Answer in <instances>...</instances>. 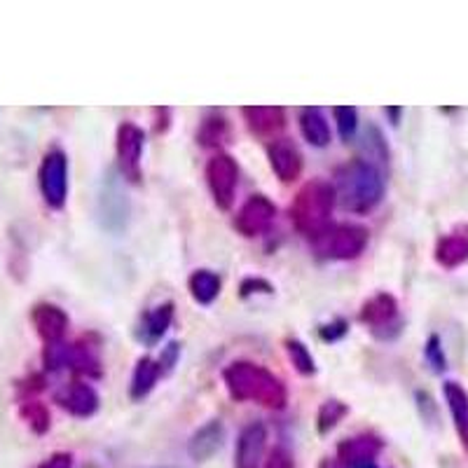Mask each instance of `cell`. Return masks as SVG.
Listing matches in <instances>:
<instances>
[{
  "label": "cell",
  "mask_w": 468,
  "mask_h": 468,
  "mask_svg": "<svg viewBox=\"0 0 468 468\" xmlns=\"http://www.w3.org/2000/svg\"><path fill=\"white\" fill-rule=\"evenodd\" d=\"M223 382L229 399L237 403H256L267 410H283L288 388L282 378L253 361H232L223 370Z\"/></svg>",
  "instance_id": "6da1fadb"
},
{
  "label": "cell",
  "mask_w": 468,
  "mask_h": 468,
  "mask_svg": "<svg viewBox=\"0 0 468 468\" xmlns=\"http://www.w3.org/2000/svg\"><path fill=\"white\" fill-rule=\"evenodd\" d=\"M335 202L349 213H370L384 199L387 181L378 165L370 160H351L337 166L333 176Z\"/></svg>",
  "instance_id": "7a4b0ae2"
},
{
  "label": "cell",
  "mask_w": 468,
  "mask_h": 468,
  "mask_svg": "<svg viewBox=\"0 0 468 468\" xmlns=\"http://www.w3.org/2000/svg\"><path fill=\"white\" fill-rule=\"evenodd\" d=\"M335 204L333 183L324 181V178L307 181L300 187L298 195L292 197L291 208H288L292 228L304 234V237H309V239H314L316 234H321L333 223L330 216H333Z\"/></svg>",
  "instance_id": "3957f363"
},
{
  "label": "cell",
  "mask_w": 468,
  "mask_h": 468,
  "mask_svg": "<svg viewBox=\"0 0 468 468\" xmlns=\"http://www.w3.org/2000/svg\"><path fill=\"white\" fill-rule=\"evenodd\" d=\"M370 232L356 223H330L312 239V249L324 261H356L366 250Z\"/></svg>",
  "instance_id": "277c9868"
},
{
  "label": "cell",
  "mask_w": 468,
  "mask_h": 468,
  "mask_svg": "<svg viewBox=\"0 0 468 468\" xmlns=\"http://www.w3.org/2000/svg\"><path fill=\"white\" fill-rule=\"evenodd\" d=\"M37 181L45 204L54 211H61L69 199V157L64 150H49L45 154L37 171Z\"/></svg>",
  "instance_id": "5b68a950"
},
{
  "label": "cell",
  "mask_w": 468,
  "mask_h": 468,
  "mask_svg": "<svg viewBox=\"0 0 468 468\" xmlns=\"http://www.w3.org/2000/svg\"><path fill=\"white\" fill-rule=\"evenodd\" d=\"M358 321L373 330L378 340H394L403 328V321L399 316V303L388 292H378L367 303H363Z\"/></svg>",
  "instance_id": "8992f818"
},
{
  "label": "cell",
  "mask_w": 468,
  "mask_h": 468,
  "mask_svg": "<svg viewBox=\"0 0 468 468\" xmlns=\"http://www.w3.org/2000/svg\"><path fill=\"white\" fill-rule=\"evenodd\" d=\"M207 186L220 211H229L239 186V166L228 153H216L207 162Z\"/></svg>",
  "instance_id": "52a82bcc"
},
{
  "label": "cell",
  "mask_w": 468,
  "mask_h": 468,
  "mask_svg": "<svg viewBox=\"0 0 468 468\" xmlns=\"http://www.w3.org/2000/svg\"><path fill=\"white\" fill-rule=\"evenodd\" d=\"M145 150V132L133 122H122L117 127L115 154L120 174L132 183H141V157Z\"/></svg>",
  "instance_id": "ba28073f"
},
{
  "label": "cell",
  "mask_w": 468,
  "mask_h": 468,
  "mask_svg": "<svg viewBox=\"0 0 468 468\" xmlns=\"http://www.w3.org/2000/svg\"><path fill=\"white\" fill-rule=\"evenodd\" d=\"M274 220H277L274 202L267 195H253L241 204V208L234 216V229L246 239H256L274 225Z\"/></svg>",
  "instance_id": "9c48e42d"
},
{
  "label": "cell",
  "mask_w": 468,
  "mask_h": 468,
  "mask_svg": "<svg viewBox=\"0 0 468 468\" xmlns=\"http://www.w3.org/2000/svg\"><path fill=\"white\" fill-rule=\"evenodd\" d=\"M267 160L282 183H295L304 169L303 153L291 139H274L267 145Z\"/></svg>",
  "instance_id": "30bf717a"
},
{
  "label": "cell",
  "mask_w": 468,
  "mask_h": 468,
  "mask_svg": "<svg viewBox=\"0 0 468 468\" xmlns=\"http://www.w3.org/2000/svg\"><path fill=\"white\" fill-rule=\"evenodd\" d=\"M57 403L78 420H90L99 412L101 399L96 394V388L87 382H70L57 391Z\"/></svg>",
  "instance_id": "8fae6325"
},
{
  "label": "cell",
  "mask_w": 468,
  "mask_h": 468,
  "mask_svg": "<svg viewBox=\"0 0 468 468\" xmlns=\"http://www.w3.org/2000/svg\"><path fill=\"white\" fill-rule=\"evenodd\" d=\"M267 447V426L262 421H250L244 426L234 450V468H261Z\"/></svg>",
  "instance_id": "7c38bea8"
},
{
  "label": "cell",
  "mask_w": 468,
  "mask_h": 468,
  "mask_svg": "<svg viewBox=\"0 0 468 468\" xmlns=\"http://www.w3.org/2000/svg\"><path fill=\"white\" fill-rule=\"evenodd\" d=\"M249 132L258 139H277V133L286 127V111L282 106H246L241 108Z\"/></svg>",
  "instance_id": "4fadbf2b"
},
{
  "label": "cell",
  "mask_w": 468,
  "mask_h": 468,
  "mask_svg": "<svg viewBox=\"0 0 468 468\" xmlns=\"http://www.w3.org/2000/svg\"><path fill=\"white\" fill-rule=\"evenodd\" d=\"M31 321L36 325V333L43 337L45 345H57L64 342L66 330H69V314L57 304L40 303L33 307Z\"/></svg>",
  "instance_id": "5bb4252c"
},
{
  "label": "cell",
  "mask_w": 468,
  "mask_h": 468,
  "mask_svg": "<svg viewBox=\"0 0 468 468\" xmlns=\"http://www.w3.org/2000/svg\"><path fill=\"white\" fill-rule=\"evenodd\" d=\"M382 441L373 433H361V436L346 438L337 445V463L342 468H351L356 463L373 462L379 452H382Z\"/></svg>",
  "instance_id": "9a60e30c"
},
{
  "label": "cell",
  "mask_w": 468,
  "mask_h": 468,
  "mask_svg": "<svg viewBox=\"0 0 468 468\" xmlns=\"http://www.w3.org/2000/svg\"><path fill=\"white\" fill-rule=\"evenodd\" d=\"M225 445V424L220 420H211L192 433L190 442H187V454L197 463L208 462L216 452H220V447Z\"/></svg>",
  "instance_id": "2e32d148"
},
{
  "label": "cell",
  "mask_w": 468,
  "mask_h": 468,
  "mask_svg": "<svg viewBox=\"0 0 468 468\" xmlns=\"http://www.w3.org/2000/svg\"><path fill=\"white\" fill-rule=\"evenodd\" d=\"M171 321H174V303H162L157 307L148 309L139 321V328H136V337L144 345L153 346L166 335V330L171 328Z\"/></svg>",
  "instance_id": "e0dca14e"
},
{
  "label": "cell",
  "mask_w": 468,
  "mask_h": 468,
  "mask_svg": "<svg viewBox=\"0 0 468 468\" xmlns=\"http://www.w3.org/2000/svg\"><path fill=\"white\" fill-rule=\"evenodd\" d=\"M160 378H165L160 361L153 356H141L136 367H133L132 384H129V399L133 403H141L144 399H148L153 394V388L157 387V382H160Z\"/></svg>",
  "instance_id": "ac0fdd59"
},
{
  "label": "cell",
  "mask_w": 468,
  "mask_h": 468,
  "mask_svg": "<svg viewBox=\"0 0 468 468\" xmlns=\"http://www.w3.org/2000/svg\"><path fill=\"white\" fill-rule=\"evenodd\" d=\"M66 370L87 378H101V358L90 342H75L66 346Z\"/></svg>",
  "instance_id": "d6986e66"
},
{
  "label": "cell",
  "mask_w": 468,
  "mask_h": 468,
  "mask_svg": "<svg viewBox=\"0 0 468 468\" xmlns=\"http://www.w3.org/2000/svg\"><path fill=\"white\" fill-rule=\"evenodd\" d=\"M468 261V232L466 229H457L452 234L441 237L436 246V262L447 270L463 265Z\"/></svg>",
  "instance_id": "ffe728a7"
},
{
  "label": "cell",
  "mask_w": 468,
  "mask_h": 468,
  "mask_svg": "<svg viewBox=\"0 0 468 468\" xmlns=\"http://www.w3.org/2000/svg\"><path fill=\"white\" fill-rule=\"evenodd\" d=\"M442 394H445L447 408H450V412H452L454 429H457L463 447L468 450V394H466V388H463L459 382H445V387H442Z\"/></svg>",
  "instance_id": "44dd1931"
},
{
  "label": "cell",
  "mask_w": 468,
  "mask_h": 468,
  "mask_svg": "<svg viewBox=\"0 0 468 468\" xmlns=\"http://www.w3.org/2000/svg\"><path fill=\"white\" fill-rule=\"evenodd\" d=\"M300 132H303L304 141L309 145H314V148H325L330 144V127L328 120H325L324 111L321 108H303L300 111Z\"/></svg>",
  "instance_id": "7402d4cb"
},
{
  "label": "cell",
  "mask_w": 468,
  "mask_h": 468,
  "mask_svg": "<svg viewBox=\"0 0 468 468\" xmlns=\"http://www.w3.org/2000/svg\"><path fill=\"white\" fill-rule=\"evenodd\" d=\"M187 288H190V295L195 303L208 307V304H213L216 300H218L223 282H220V277L216 274V271L197 270V271H192L190 282H187Z\"/></svg>",
  "instance_id": "603a6c76"
},
{
  "label": "cell",
  "mask_w": 468,
  "mask_h": 468,
  "mask_svg": "<svg viewBox=\"0 0 468 468\" xmlns=\"http://www.w3.org/2000/svg\"><path fill=\"white\" fill-rule=\"evenodd\" d=\"M228 120L223 117V112H208L207 117L199 124L197 132V144L202 148H220V145L228 141Z\"/></svg>",
  "instance_id": "cb8c5ba5"
},
{
  "label": "cell",
  "mask_w": 468,
  "mask_h": 468,
  "mask_svg": "<svg viewBox=\"0 0 468 468\" xmlns=\"http://www.w3.org/2000/svg\"><path fill=\"white\" fill-rule=\"evenodd\" d=\"M283 349H286L288 361L292 363V367H295V370H298L303 378H314V375H316V361H314L312 351L307 349V345H304V342L295 340V337H288V340L283 342Z\"/></svg>",
  "instance_id": "d4e9b609"
},
{
  "label": "cell",
  "mask_w": 468,
  "mask_h": 468,
  "mask_svg": "<svg viewBox=\"0 0 468 468\" xmlns=\"http://www.w3.org/2000/svg\"><path fill=\"white\" fill-rule=\"evenodd\" d=\"M349 415V405L342 403L337 399H328L319 408V415H316V429H319L321 436H328L337 424H340L345 417Z\"/></svg>",
  "instance_id": "484cf974"
},
{
  "label": "cell",
  "mask_w": 468,
  "mask_h": 468,
  "mask_svg": "<svg viewBox=\"0 0 468 468\" xmlns=\"http://www.w3.org/2000/svg\"><path fill=\"white\" fill-rule=\"evenodd\" d=\"M22 417L28 426H31V431L37 433V436H43V433L49 431V424H52V417H49V410L45 408L40 400H27L22 405Z\"/></svg>",
  "instance_id": "4316f807"
},
{
  "label": "cell",
  "mask_w": 468,
  "mask_h": 468,
  "mask_svg": "<svg viewBox=\"0 0 468 468\" xmlns=\"http://www.w3.org/2000/svg\"><path fill=\"white\" fill-rule=\"evenodd\" d=\"M333 117L337 122V132H340V139L349 144L354 136H356L358 129V111L351 106H335L333 108Z\"/></svg>",
  "instance_id": "83f0119b"
},
{
  "label": "cell",
  "mask_w": 468,
  "mask_h": 468,
  "mask_svg": "<svg viewBox=\"0 0 468 468\" xmlns=\"http://www.w3.org/2000/svg\"><path fill=\"white\" fill-rule=\"evenodd\" d=\"M424 356L426 361H429V366L436 370V373H442L447 367V361H445V351H442V345H441V337L438 335H431L429 340H426V346H424Z\"/></svg>",
  "instance_id": "f1b7e54d"
},
{
  "label": "cell",
  "mask_w": 468,
  "mask_h": 468,
  "mask_svg": "<svg viewBox=\"0 0 468 468\" xmlns=\"http://www.w3.org/2000/svg\"><path fill=\"white\" fill-rule=\"evenodd\" d=\"M346 333H349V321L345 319H335L330 324L319 325V337L324 342H340Z\"/></svg>",
  "instance_id": "f546056e"
},
{
  "label": "cell",
  "mask_w": 468,
  "mask_h": 468,
  "mask_svg": "<svg viewBox=\"0 0 468 468\" xmlns=\"http://www.w3.org/2000/svg\"><path fill=\"white\" fill-rule=\"evenodd\" d=\"M258 292H262V295H271V292H274V286L262 277H249L241 282L239 286L241 298H250V295H258Z\"/></svg>",
  "instance_id": "4dcf8cb0"
},
{
  "label": "cell",
  "mask_w": 468,
  "mask_h": 468,
  "mask_svg": "<svg viewBox=\"0 0 468 468\" xmlns=\"http://www.w3.org/2000/svg\"><path fill=\"white\" fill-rule=\"evenodd\" d=\"M265 468H295V459H292V454L288 452L286 447H274L270 452V457H267L265 462Z\"/></svg>",
  "instance_id": "1f68e13d"
},
{
  "label": "cell",
  "mask_w": 468,
  "mask_h": 468,
  "mask_svg": "<svg viewBox=\"0 0 468 468\" xmlns=\"http://www.w3.org/2000/svg\"><path fill=\"white\" fill-rule=\"evenodd\" d=\"M178 356H181V345H178V342H169V345L162 349V356L157 358L162 366V373L169 375L176 367V363H178Z\"/></svg>",
  "instance_id": "d6a6232c"
},
{
  "label": "cell",
  "mask_w": 468,
  "mask_h": 468,
  "mask_svg": "<svg viewBox=\"0 0 468 468\" xmlns=\"http://www.w3.org/2000/svg\"><path fill=\"white\" fill-rule=\"evenodd\" d=\"M37 468H73V454L69 452H57L49 459H45Z\"/></svg>",
  "instance_id": "836d02e7"
},
{
  "label": "cell",
  "mask_w": 468,
  "mask_h": 468,
  "mask_svg": "<svg viewBox=\"0 0 468 468\" xmlns=\"http://www.w3.org/2000/svg\"><path fill=\"white\" fill-rule=\"evenodd\" d=\"M154 115H157V124H154V132L162 133L169 129V115L171 111L169 108H154Z\"/></svg>",
  "instance_id": "e575fe53"
},
{
  "label": "cell",
  "mask_w": 468,
  "mask_h": 468,
  "mask_svg": "<svg viewBox=\"0 0 468 468\" xmlns=\"http://www.w3.org/2000/svg\"><path fill=\"white\" fill-rule=\"evenodd\" d=\"M384 115L391 120V124H394V127H399L400 117H403V108H384Z\"/></svg>",
  "instance_id": "d590c367"
},
{
  "label": "cell",
  "mask_w": 468,
  "mask_h": 468,
  "mask_svg": "<svg viewBox=\"0 0 468 468\" xmlns=\"http://www.w3.org/2000/svg\"><path fill=\"white\" fill-rule=\"evenodd\" d=\"M351 468H378V466H375V462H366V463H356V466H351Z\"/></svg>",
  "instance_id": "8d00e7d4"
},
{
  "label": "cell",
  "mask_w": 468,
  "mask_h": 468,
  "mask_svg": "<svg viewBox=\"0 0 468 468\" xmlns=\"http://www.w3.org/2000/svg\"><path fill=\"white\" fill-rule=\"evenodd\" d=\"M321 468H342V466L340 463H330V459H328V462H324V466Z\"/></svg>",
  "instance_id": "74e56055"
},
{
  "label": "cell",
  "mask_w": 468,
  "mask_h": 468,
  "mask_svg": "<svg viewBox=\"0 0 468 468\" xmlns=\"http://www.w3.org/2000/svg\"><path fill=\"white\" fill-rule=\"evenodd\" d=\"M85 468H99V466H94V463H90V466H85Z\"/></svg>",
  "instance_id": "f35d334b"
}]
</instances>
